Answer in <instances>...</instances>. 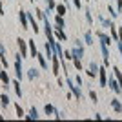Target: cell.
I'll return each mask as SVG.
<instances>
[{
    "instance_id": "6",
    "label": "cell",
    "mask_w": 122,
    "mask_h": 122,
    "mask_svg": "<svg viewBox=\"0 0 122 122\" xmlns=\"http://www.w3.org/2000/svg\"><path fill=\"white\" fill-rule=\"evenodd\" d=\"M97 36L100 38V44H106V46H109V42H111V38L106 35V33H102V31H98L97 33Z\"/></svg>"
},
{
    "instance_id": "10",
    "label": "cell",
    "mask_w": 122,
    "mask_h": 122,
    "mask_svg": "<svg viewBox=\"0 0 122 122\" xmlns=\"http://www.w3.org/2000/svg\"><path fill=\"white\" fill-rule=\"evenodd\" d=\"M56 38H58V40H62V42L67 40V36H66V33L62 31V27H56Z\"/></svg>"
},
{
    "instance_id": "12",
    "label": "cell",
    "mask_w": 122,
    "mask_h": 122,
    "mask_svg": "<svg viewBox=\"0 0 122 122\" xmlns=\"http://www.w3.org/2000/svg\"><path fill=\"white\" fill-rule=\"evenodd\" d=\"M36 58H38V62H40V66H42V69H47V62H46V56L44 55H36Z\"/></svg>"
},
{
    "instance_id": "22",
    "label": "cell",
    "mask_w": 122,
    "mask_h": 122,
    "mask_svg": "<svg viewBox=\"0 0 122 122\" xmlns=\"http://www.w3.org/2000/svg\"><path fill=\"white\" fill-rule=\"evenodd\" d=\"M13 86H15V91H16V95H18V97H22V89H20V84H18V82H13Z\"/></svg>"
},
{
    "instance_id": "30",
    "label": "cell",
    "mask_w": 122,
    "mask_h": 122,
    "mask_svg": "<svg viewBox=\"0 0 122 122\" xmlns=\"http://www.w3.org/2000/svg\"><path fill=\"white\" fill-rule=\"evenodd\" d=\"M73 4H75V7H78V9H80V5H82L80 0H73Z\"/></svg>"
},
{
    "instance_id": "20",
    "label": "cell",
    "mask_w": 122,
    "mask_h": 122,
    "mask_svg": "<svg viewBox=\"0 0 122 122\" xmlns=\"http://www.w3.org/2000/svg\"><path fill=\"white\" fill-rule=\"evenodd\" d=\"M55 22H56V25H58V27H64V25H66V22H64V18H62L60 15L55 18Z\"/></svg>"
},
{
    "instance_id": "26",
    "label": "cell",
    "mask_w": 122,
    "mask_h": 122,
    "mask_svg": "<svg viewBox=\"0 0 122 122\" xmlns=\"http://www.w3.org/2000/svg\"><path fill=\"white\" fill-rule=\"evenodd\" d=\"M46 2H47V7H49V9H56V4L53 0H46Z\"/></svg>"
},
{
    "instance_id": "7",
    "label": "cell",
    "mask_w": 122,
    "mask_h": 122,
    "mask_svg": "<svg viewBox=\"0 0 122 122\" xmlns=\"http://www.w3.org/2000/svg\"><path fill=\"white\" fill-rule=\"evenodd\" d=\"M20 24H22L24 29H29V27H27V13H25V11H20Z\"/></svg>"
},
{
    "instance_id": "18",
    "label": "cell",
    "mask_w": 122,
    "mask_h": 122,
    "mask_svg": "<svg viewBox=\"0 0 122 122\" xmlns=\"http://www.w3.org/2000/svg\"><path fill=\"white\" fill-rule=\"evenodd\" d=\"M16 117H18V118H22V117H25V115H24V109H22V107H20V104H16Z\"/></svg>"
},
{
    "instance_id": "25",
    "label": "cell",
    "mask_w": 122,
    "mask_h": 122,
    "mask_svg": "<svg viewBox=\"0 0 122 122\" xmlns=\"http://www.w3.org/2000/svg\"><path fill=\"white\" fill-rule=\"evenodd\" d=\"M86 18H87L89 24H93V16H91V11H89V9H86Z\"/></svg>"
},
{
    "instance_id": "27",
    "label": "cell",
    "mask_w": 122,
    "mask_h": 122,
    "mask_svg": "<svg viewBox=\"0 0 122 122\" xmlns=\"http://www.w3.org/2000/svg\"><path fill=\"white\" fill-rule=\"evenodd\" d=\"M107 11H109V15H111L113 18H115V16L118 15V13H115V11H113V7H111V5H107Z\"/></svg>"
},
{
    "instance_id": "15",
    "label": "cell",
    "mask_w": 122,
    "mask_h": 122,
    "mask_svg": "<svg viewBox=\"0 0 122 122\" xmlns=\"http://www.w3.org/2000/svg\"><path fill=\"white\" fill-rule=\"evenodd\" d=\"M56 11H58V15H60V16H64V15H66V11H67V7L64 4H58V5H56Z\"/></svg>"
},
{
    "instance_id": "14",
    "label": "cell",
    "mask_w": 122,
    "mask_h": 122,
    "mask_svg": "<svg viewBox=\"0 0 122 122\" xmlns=\"http://www.w3.org/2000/svg\"><path fill=\"white\" fill-rule=\"evenodd\" d=\"M113 73H115V78L118 80V84L122 86V73H120V69H118V67H113Z\"/></svg>"
},
{
    "instance_id": "23",
    "label": "cell",
    "mask_w": 122,
    "mask_h": 122,
    "mask_svg": "<svg viewBox=\"0 0 122 122\" xmlns=\"http://www.w3.org/2000/svg\"><path fill=\"white\" fill-rule=\"evenodd\" d=\"M0 100H2V106H7V104H9V98H7V95H0Z\"/></svg>"
},
{
    "instance_id": "19",
    "label": "cell",
    "mask_w": 122,
    "mask_h": 122,
    "mask_svg": "<svg viewBox=\"0 0 122 122\" xmlns=\"http://www.w3.org/2000/svg\"><path fill=\"white\" fill-rule=\"evenodd\" d=\"M86 44H87V46H91V44H93V35H91V31H87V33H86Z\"/></svg>"
},
{
    "instance_id": "1",
    "label": "cell",
    "mask_w": 122,
    "mask_h": 122,
    "mask_svg": "<svg viewBox=\"0 0 122 122\" xmlns=\"http://www.w3.org/2000/svg\"><path fill=\"white\" fill-rule=\"evenodd\" d=\"M66 82H67V86H69V89L73 91V95H75V97L78 98V100H80V98H82V91H80V89H78V87L75 86V84H73V80H71V78H69L67 75H66Z\"/></svg>"
},
{
    "instance_id": "21",
    "label": "cell",
    "mask_w": 122,
    "mask_h": 122,
    "mask_svg": "<svg viewBox=\"0 0 122 122\" xmlns=\"http://www.w3.org/2000/svg\"><path fill=\"white\" fill-rule=\"evenodd\" d=\"M27 76H29L31 80H33V78H36V76H38V71H36L35 67H33V69H29V73H27Z\"/></svg>"
},
{
    "instance_id": "3",
    "label": "cell",
    "mask_w": 122,
    "mask_h": 122,
    "mask_svg": "<svg viewBox=\"0 0 122 122\" xmlns=\"http://www.w3.org/2000/svg\"><path fill=\"white\" fill-rule=\"evenodd\" d=\"M109 87H111L115 93H122L120 84H118V80H115V78H109Z\"/></svg>"
},
{
    "instance_id": "29",
    "label": "cell",
    "mask_w": 122,
    "mask_h": 122,
    "mask_svg": "<svg viewBox=\"0 0 122 122\" xmlns=\"http://www.w3.org/2000/svg\"><path fill=\"white\" fill-rule=\"evenodd\" d=\"M117 9L122 11V0H117Z\"/></svg>"
},
{
    "instance_id": "8",
    "label": "cell",
    "mask_w": 122,
    "mask_h": 122,
    "mask_svg": "<svg viewBox=\"0 0 122 122\" xmlns=\"http://www.w3.org/2000/svg\"><path fill=\"white\" fill-rule=\"evenodd\" d=\"M18 47H20V55L22 56H27V47H25V42L18 38Z\"/></svg>"
},
{
    "instance_id": "24",
    "label": "cell",
    "mask_w": 122,
    "mask_h": 122,
    "mask_svg": "<svg viewBox=\"0 0 122 122\" xmlns=\"http://www.w3.org/2000/svg\"><path fill=\"white\" fill-rule=\"evenodd\" d=\"M73 62H75V67L80 71V69H82V62H80V58H73Z\"/></svg>"
},
{
    "instance_id": "28",
    "label": "cell",
    "mask_w": 122,
    "mask_h": 122,
    "mask_svg": "<svg viewBox=\"0 0 122 122\" xmlns=\"http://www.w3.org/2000/svg\"><path fill=\"white\" fill-rule=\"evenodd\" d=\"M89 97H91V100H93V102H97V93H95V91L89 93Z\"/></svg>"
},
{
    "instance_id": "4",
    "label": "cell",
    "mask_w": 122,
    "mask_h": 122,
    "mask_svg": "<svg viewBox=\"0 0 122 122\" xmlns=\"http://www.w3.org/2000/svg\"><path fill=\"white\" fill-rule=\"evenodd\" d=\"M98 73H100V86L106 87L107 86V78H106V67H98Z\"/></svg>"
},
{
    "instance_id": "9",
    "label": "cell",
    "mask_w": 122,
    "mask_h": 122,
    "mask_svg": "<svg viewBox=\"0 0 122 122\" xmlns=\"http://www.w3.org/2000/svg\"><path fill=\"white\" fill-rule=\"evenodd\" d=\"M111 106H113V109H115L117 113H122V104L117 100V98H113V100H111Z\"/></svg>"
},
{
    "instance_id": "17",
    "label": "cell",
    "mask_w": 122,
    "mask_h": 122,
    "mask_svg": "<svg viewBox=\"0 0 122 122\" xmlns=\"http://www.w3.org/2000/svg\"><path fill=\"white\" fill-rule=\"evenodd\" d=\"M44 111H46V115H53V113L56 111L55 107L51 106V104H46V107H44Z\"/></svg>"
},
{
    "instance_id": "16",
    "label": "cell",
    "mask_w": 122,
    "mask_h": 122,
    "mask_svg": "<svg viewBox=\"0 0 122 122\" xmlns=\"http://www.w3.org/2000/svg\"><path fill=\"white\" fill-rule=\"evenodd\" d=\"M29 49H31V56H36V55H38V51H36L35 42H33V40H29Z\"/></svg>"
},
{
    "instance_id": "11",
    "label": "cell",
    "mask_w": 122,
    "mask_h": 122,
    "mask_svg": "<svg viewBox=\"0 0 122 122\" xmlns=\"http://www.w3.org/2000/svg\"><path fill=\"white\" fill-rule=\"evenodd\" d=\"M0 80H4V84H5V89L9 87V76H7V73H5V71H0Z\"/></svg>"
},
{
    "instance_id": "13",
    "label": "cell",
    "mask_w": 122,
    "mask_h": 122,
    "mask_svg": "<svg viewBox=\"0 0 122 122\" xmlns=\"http://www.w3.org/2000/svg\"><path fill=\"white\" fill-rule=\"evenodd\" d=\"M38 117H40V115H38V111H36V107H31V111H29V115H27V118H31V120H36Z\"/></svg>"
},
{
    "instance_id": "32",
    "label": "cell",
    "mask_w": 122,
    "mask_h": 122,
    "mask_svg": "<svg viewBox=\"0 0 122 122\" xmlns=\"http://www.w3.org/2000/svg\"><path fill=\"white\" fill-rule=\"evenodd\" d=\"M0 15H5V13H4V7H2V2H0Z\"/></svg>"
},
{
    "instance_id": "31",
    "label": "cell",
    "mask_w": 122,
    "mask_h": 122,
    "mask_svg": "<svg viewBox=\"0 0 122 122\" xmlns=\"http://www.w3.org/2000/svg\"><path fill=\"white\" fill-rule=\"evenodd\" d=\"M0 55H5V47L2 46V44H0Z\"/></svg>"
},
{
    "instance_id": "33",
    "label": "cell",
    "mask_w": 122,
    "mask_h": 122,
    "mask_svg": "<svg viewBox=\"0 0 122 122\" xmlns=\"http://www.w3.org/2000/svg\"><path fill=\"white\" fill-rule=\"evenodd\" d=\"M33 2H35V0H33Z\"/></svg>"
},
{
    "instance_id": "2",
    "label": "cell",
    "mask_w": 122,
    "mask_h": 122,
    "mask_svg": "<svg viewBox=\"0 0 122 122\" xmlns=\"http://www.w3.org/2000/svg\"><path fill=\"white\" fill-rule=\"evenodd\" d=\"M20 58H22V55L18 53V55H16V62H15V69H16V76H18V78H22V62H20Z\"/></svg>"
},
{
    "instance_id": "5",
    "label": "cell",
    "mask_w": 122,
    "mask_h": 122,
    "mask_svg": "<svg viewBox=\"0 0 122 122\" xmlns=\"http://www.w3.org/2000/svg\"><path fill=\"white\" fill-rule=\"evenodd\" d=\"M87 76H95V75H97V73H98V66H97V64H95V62H91V64H89V67H87Z\"/></svg>"
}]
</instances>
